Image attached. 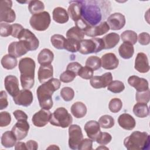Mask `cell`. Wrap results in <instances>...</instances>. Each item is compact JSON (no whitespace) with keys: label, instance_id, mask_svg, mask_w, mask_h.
<instances>
[{"label":"cell","instance_id":"4fadbf2b","mask_svg":"<svg viewBox=\"0 0 150 150\" xmlns=\"http://www.w3.org/2000/svg\"><path fill=\"white\" fill-rule=\"evenodd\" d=\"M51 116L52 113L49 110L42 108L33 115L32 121L35 126L43 127L50 121Z\"/></svg>","mask_w":150,"mask_h":150},{"label":"cell","instance_id":"f1b7e54d","mask_svg":"<svg viewBox=\"0 0 150 150\" xmlns=\"http://www.w3.org/2000/svg\"><path fill=\"white\" fill-rule=\"evenodd\" d=\"M120 56L124 59L131 58L134 53V48L133 45L128 42H124L118 49Z\"/></svg>","mask_w":150,"mask_h":150},{"label":"cell","instance_id":"603a6c76","mask_svg":"<svg viewBox=\"0 0 150 150\" xmlns=\"http://www.w3.org/2000/svg\"><path fill=\"white\" fill-rule=\"evenodd\" d=\"M38 80L41 84L45 83L53 78V68L51 64L41 65L39 69Z\"/></svg>","mask_w":150,"mask_h":150},{"label":"cell","instance_id":"6da1fadb","mask_svg":"<svg viewBox=\"0 0 150 150\" xmlns=\"http://www.w3.org/2000/svg\"><path fill=\"white\" fill-rule=\"evenodd\" d=\"M61 85L60 80L52 78L43 83L36 90V94L40 107L45 110H50L53 107L52 95Z\"/></svg>","mask_w":150,"mask_h":150},{"label":"cell","instance_id":"d6986e66","mask_svg":"<svg viewBox=\"0 0 150 150\" xmlns=\"http://www.w3.org/2000/svg\"><path fill=\"white\" fill-rule=\"evenodd\" d=\"M134 68L141 73H147L149 70L148 59L146 54L142 52H139L137 54L135 60Z\"/></svg>","mask_w":150,"mask_h":150},{"label":"cell","instance_id":"4dcf8cb0","mask_svg":"<svg viewBox=\"0 0 150 150\" xmlns=\"http://www.w3.org/2000/svg\"><path fill=\"white\" fill-rule=\"evenodd\" d=\"M16 138L12 131H7L1 137V144L5 148H12L16 144Z\"/></svg>","mask_w":150,"mask_h":150},{"label":"cell","instance_id":"d4e9b609","mask_svg":"<svg viewBox=\"0 0 150 150\" xmlns=\"http://www.w3.org/2000/svg\"><path fill=\"white\" fill-rule=\"evenodd\" d=\"M79 52L83 54H88L97 53V46L93 38L90 39H83L80 42Z\"/></svg>","mask_w":150,"mask_h":150},{"label":"cell","instance_id":"7a4b0ae2","mask_svg":"<svg viewBox=\"0 0 150 150\" xmlns=\"http://www.w3.org/2000/svg\"><path fill=\"white\" fill-rule=\"evenodd\" d=\"M35 62L30 57L21 59L19 62V70L21 73L20 80L23 89L31 88L35 83Z\"/></svg>","mask_w":150,"mask_h":150},{"label":"cell","instance_id":"8992f818","mask_svg":"<svg viewBox=\"0 0 150 150\" xmlns=\"http://www.w3.org/2000/svg\"><path fill=\"white\" fill-rule=\"evenodd\" d=\"M50 22V16L47 11L32 15L29 20L31 27L38 31L46 30L49 28Z\"/></svg>","mask_w":150,"mask_h":150},{"label":"cell","instance_id":"91938a15","mask_svg":"<svg viewBox=\"0 0 150 150\" xmlns=\"http://www.w3.org/2000/svg\"><path fill=\"white\" fill-rule=\"evenodd\" d=\"M15 149L16 150H26L27 149L26 146V144L23 142H18L15 144Z\"/></svg>","mask_w":150,"mask_h":150},{"label":"cell","instance_id":"f546056e","mask_svg":"<svg viewBox=\"0 0 150 150\" xmlns=\"http://www.w3.org/2000/svg\"><path fill=\"white\" fill-rule=\"evenodd\" d=\"M71 112L74 117L81 118L86 115L87 113V107L82 102L77 101L71 105Z\"/></svg>","mask_w":150,"mask_h":150},{"label":"cell","instance_id":"681fc988","mask_svg":"<svg viewBox=\"0 0 150 150\" xmlns=\"http://www.w3.org/2000/svg\"><path fill=\"white\" fill-rule=\"evenodd\" d=\"M11 116L7 111H2L0 113V127H4L10 124Z\"/></svg>","mask_w":150,"mask_h":150},{"label":"cell","instance_id":"1f68e13d","mask_svg":"<svg viewBox=\"0 0 150 150\" xmlns=\"http://www.w3.org/2000/svg\"><path fill=\"white\" fill-rule=\"evenodd\" d=\"M133 112L139 118H145L149 115V108L147 104L137 103L133 107Z\"/></svg>","mask_w":150,"mask_h":150},{"label":"cell","instance_id":"7bdbcfd3","mask_svg":"<svg viewBox=\"0 0 150 150\" xmlns=\"http://www.w3.org/2000/svg\"><path fill=\"white\" fill-rule=\"evenodd\" d=\"M60 96L64 101H70L74 98V91L71 87H64L60 90Z\"/></svg>","mask_w":150,"mask_h":150},{"label":"cell","instance_id":"8d00e7d4","mask_svg":"<svg viewBox=\"0 0 150 150\" xmlns=\"http://www.w3.org/2000/svg\"><path fill=\"white\" fill-rule=\"evenodd\" d=\"M66 39L62 35L55 34L50 38V42L54 47L57 49H64V45Z\"/></svg>","mask_w":150,"mask_h":150},{"label":"cell","instance_id":"9c48e42d","mask_svg":"<svg viewBox=\"0 0 150 150\" xmlns=\"http://www.w3.org/2000/svg\"><path fill=\"white\" fill-rule=\"evenodd\" d=\"M19 40L23 41L28 46L29 51H33L36 50L39 45V42L36 36L30 30L23 29L18 38Z\"/></svg>","mask_w":150,"mask_h":150},{"label":"cell","instance_id":"60d3db41","mask_svg":"<svg viewBox=\"0 0 150 150\" xmlns=\"http://www.w3.org/2000/svg\"><path fill=\"white\" fill-rule=\"evenodd\" d=\"M125 89L124 83L119 80L112 81L107 87V90L113 93H120Z\"/></svg>","mask_w":150,"mask_h":150},{"label":"cell","instance_id":"9f6ffc18","mask_svg":"<svg viewBox=\"0 0 150 150\" xmlns=\"http://www.w3.org/2000/svg\"><path fill=\"white\" fill-rule=\"evenodd\" d=\"M13 114L15 119L17 120L18 121L22 120H28L27 114L22 110H16L13 112Z\"/></svg>","mask_w":150,"mask_h":150},{"label":"cell","instance_id":"b9f144b4","mask_svg":"<svg viewBox=\"0 0 150 150\" xmlns=\"http://www.w3.org/2000/svg\"><path fill=\"white\" fill-rule=\"evenodd\" d=\"M122 107V101L118 98H112L108 104V108L110 111L113 113L119 112Z\"/></svg>","mask_w":150,"mask_h":150},{"label":"cell","instance_id":"c3c4849f","mask_svg":"<svg viewBox=\"0 0 150 150\" xmlns=\"http://www.w3.org/2000/svg\"><path fill=\"white\" fill-rule=\"evenodd\" d=\"M76 76L77 75L73 72L66 70L65 71H64L60 74V81L65 83H70L75 79Z\"/></svg>","mask_w":150,"mask_h":150},{"label":"cell","instance_id":"30bf717a","mask_svg":"<svg viewBox=\"0 0 150 150\" xmlns=\"http://www.w3.org/2000/svg\"><path fill=\"white\" fill-rule=\"evenodd\" d=\"M33 96L31 91L28 89L20 90L18 93L13 97L15 104L24 107L29 106L33 102Z\"/></svg>","mask_w":150,"mask_h":150},{"label":"cell","instance_id":"6125c7cd","mask_svg":"<svg viewBox=\"0 0 150 150\" xmlns=\"http://www.w3.org/2000/svg\"><path fill=\"white\" fill-rule=\"evenodd\" d=\"M108 149V148L105 147V146H103V145H101V146L97 148V149Z\"/></svg>","mask_w":150,"mask_h":150},{"label":"cell","instance_id":"f35d334b","mask_svg":"<svg viewBox=\"0 0 150 150\" xmlns=\"http://www.w3.org/2000/svg\"><path fill=\"white\" fill-rule=\"evenodd\" d=\"M80 48V42L73 39H66L64 45V49L67 51L76 53Z\"/></svg>","mask_w":150,"mask_h":150},{"label":"cell","instance_id":"ac0fdd59","mask_svg":"<svg viewBox=\"0 0 150 150\" xmlns=\"http://www.w3.org/2000/svg\"><path fill=\"white\" fill-rule=\"evenodd\" d=\"M84 129L87 137L93 141H96L97 138L101 133L100 125L98 122L94 120L87 122L84 125Z\"/></svg>","mask_w":150,"mask_h":150},{"label":"cell","instance_id":"9a60e30c","mask_svg":"<svg viewBox=\"0 0 150 150\" xmlns=\"http://www.w3.org/2000/svg\"><path fill=\"white\" fill-rule=\"evenodd\" d=\"M110 30V27L107 22H102L96 26H88L84 30V34L90 37H96L103 35Z\"/></svg>","mask_w":150,"mask_h":150},{"label":"cell","instance_id":"ee69618b","mask_svg":"<svg viewBox=\"0 0 150 150\" xmlns=\"http://www.w3.org/2000/svg\"><path fill=\"white\" fill-rule=\"evenodd\" d=\"M150 99L149 89L142 92L137 91L135 94V100L138 103H143L147 104Z\"/></svg>","mask_w":150,"mask_h":150},{"label":"cell","instance_id":"7dc6e473","mask_svg":"<svg viewBox=\"0 0 150 150\" xmlns=\"http://www.w3.org/2000/svg\"><path fill=\"white\" fill-rule=\"evenodd\" d=\"M12 27L10 25L5 22H1L0 24V35L2 37H7L12 35Z\"/></svg>","mask_w":150,"mask_h":150},{"label":"cell","instance_id":"7c38bea8","mask_svg":"<svg viewBox=\"0 0 150 150\" xmlns=\"http://www.w3.org/2000/svg\"><path fill=\"white\" fill-rule=\"evenodd\" d=\"M29 124L27 120H18V122L13 126L12 132L15 136L18 141L24 139L28 135L29 130Z\"/></svg>","mask_w":150,"mask_h":150},{"label":"cell","instance_id":"7402d4cb","mask_svg":"<svg viewBox=\"0 0 150 150\" xmlns=\"http://www.w3.org/2000/svg\"><path fill=\"white\" fill-rule=\"evenodd\" d=\"M128 83L131 86L134 87L138 92L144 91L149 89L148 81L144 78H141L137 76L129 77Z\"/></svg>","mask_w":150,"mask_h":150},{"label":"cell","instance_id":"e575fe53","mask_svg":"<svg viewBox=\"0 0 150 150\" xmlns=\"http://www.w3.org/2000/svg\"><path fill=\"white\" fill-rule=\"evenodd\" d=\"M28 9L32 14L35 15L43 12L45 5L42 1L39 0L30 1H29Z\"/></svg>","mask_w":150,"mask_h":150},{"label":"cell","instance_id":"ba28073f","mask_svg":"<svg viewBox=\"0 0 150 150\" xmlns=\"http://www.w3.org/2000/svg\"><path fill=\"white\" fill-rule=\"evenodd\" d=\"M69 146L71 149H77L83 139L80 127L76 124L70 125L69 128Z\"/></svg>","mask_w":150,"mask_h":150},{"label":"cell","instance_id":"db71d44e","mask_svg":"<svg viewBox=\"0 0 150 150\" xmlns=\"http://www.w3.org/2000/svg\"><path fill=\"white\" fill-rule=\"evenodd\" d=\"M8 105L7 94L5 91H1L0 93V110H2L6 108Z\"/></svg>","mask_w":150,"mask_h":150},{"label":"cell","instance_id":"484cf974","mask_svg":"<svg viewBox=\"0 0 150 150\" xmlns=\"http://www.w3.org/2000/svg\"><path fill=\"white\" fill-rule=\"evenodd\" d=\"M53 19L58 23H65L69 19L66 10L62 7H56L53 11Z\"/></svg>","mask_w":150,"mask_h":150},{"label":"cell","instance_id":"ffe728a7","mask_svg":"<svg viewBox=\"0 0 150 150\" xmlns=\"http://www.w3.org/2000/svg\"><path fill=\"white\" fill-rule=\"evenodd\" d=\"M101 67L105 70L116 69L119 64V60L115 54L112 53H105L101 58Z\"/></svg>","mask_w":150,"mask_h":150},{"label":"cell","instance_id":"f6af8a7d","mask_svg":"<svg viewBox=\"0 0 150 150\" xmlns=\"http://www.w3.org/2000/svg\"><path fill=\"white\" fill-rule=\"evenodd\" d=\"M77 75L85 80L91 79L93 76V70L87 66L81 67Z\"/></svg>","mask_w":150,"mask_h":150},{"label":"cell","instance_id":"11a10c76","mask_svg":"<svg viewBox=\"0 0 150 150\" xmlns=\"http://www.w3.org/2000/svg\"><path fill=\"white\" fill-rule=\"evenodd\" d=\"M12 32L11 36L13 38H18L19 35L21 32V31L24 29V28L20 24L18 23H13L12 25Z\"/></svg>","mask_w":150,"mask_h":150},{"label":"cell","instance_id":"836d02e7","mask_svg":"<svg viewBox=\"0 0 150 150\" xmlns=\"http://www.w3.org/2000/svg\"><path fill=\"white\" fill-rule=\"evenodd\" d=\"M84 31L75 26L70 28L66 32V37L67 39H73L80 42L84 36Z\"/></svg>","mask_w":150,"mask_h":150},{"label":"cell","instance_id":"cb8c5ba5","mask_svg":"<svg viewBox=\"0 0 150 150\" xmlns=\"http://www.w3.org/2000/svg\"><path fill=\"white\" fill-rule=\"evenodd\" d=\"M119 125L126 130H132L136 125V121L134 117L127 113L121 114L118 118Z\"/></svg>","mask_w":150,"mask_h":150},{"label":"cell","instance_id":"2e32d148","mask_svg":"<svg viewBox=\"0 0 150 150\" xmlns=\"http://www.w3.org/2000/svg\"><path fill=\"white\" fill-rule=\"evenodd\" d=\"M107 23L112 30H120L125 24V18L121 13L116 12L110 15L107 18Z\"/></svg>","mask_w":150,"mask_h":150},{"label":"cell","instance_id":"3957f363","mask_svg":"<svg viewBox=\"0 0 150 150\" xmlns=\"http://www.w3.org/2000/svg\"><path fill=\"white\" fill-rule=\"evenodd\" d=\"M81 19L90 26H96L102 19V12L96 1H81Z\"/></svg>","mask_w":150,"mask_h":150},{"label":"cell","instance_id":"d6a6232c","mask_svg":"<svg viewBox=\"0 0 150 150\" xmlns=\"http://www.w3.org/2000/svg\"><path fill=\"white\" fill-rule=\"evenodd\" d=\"M2 67L7 70H12L17 66L18 61L16 57L9 54L4 55L1 59V61Z\"/></svg>","mask_w":150,"mask_h":150},{"label":"cell","instance_id":"4316f807","mask_svg":"<svg viewBox=\"0 0 150 150\" xmlns=\"http://www.w3.org/2000/svg\"><path fill=\"white\" fill-rule=\"evenodd\" d=\"M102 39L104 44V49H110L114 47L118 43L120 36L117 33L111 32L104 36Z\"/></svg>","mask_w":150,"mask_h":150},{"label":"cell","instance_id":"5b68a950","mask_svg":"<svg viewBox=\"0 0 150 150\" xmlns=\"http://www.w3.org/2000/svg\"><path fill=\"white\" fill-rule=\"evenodd\" d=\"M73 122V118L64 107H59L52 114L49 122L50 124L63 128L69 127Z\"/></svg>","mask_w":150,"mask_h":150},{"label":"cell","instance_id":"8fae6325","mask_svg":"<svg viewBox=\"0 0 150 150\" xmlns=\"http://www.w3.org/2000/svg\"><path fill=\"white\" fill-rule=\"evenodd\" d=\"M112 81V75L110 72H107L101 76H93L90 79V83L94 88H105Z\"/></svg>","mask_w":150,"mask_h":150},{"label":"cell","instance_id":"680465c9","mask_svg":"<svg viewBox=\"0 0 150 150\" xmlns=\"http://www.w3.org/2000/svg\"><path fill=\"white\" fill-rule=\"evenodd\" d=\"M25 144L26 148L28 150H36L38 148V143L34 140H29Z\"/></svg>","mask_w":150,"mask_h":150},{"label":"cell","instance_id":"bcb514c9","mask_svg":"<svg viewBox=\"0 0 150 150\" xmlns=\"http://www.w3.org/2000/svg\"><path fill=\"white\" fill-rule=\"evenodd\" d=\"M112 139L111 135L108 132H101L99 134L98 137L97 138L96 141L101 145H105L110 143Z\"/></svg>","mask_w":150,"mask_h":150},{"label":"cell","instance_id":"94428289","mask_svg":"<svg viewBox=\"0 0 150 150\" xmlns=\"http://www.w3.org/2000/svg\"><path fill=\"white\" fill-rule=\"evenodd\" d=\"M50 148H52V149H53V148H54V149H56V148L59 149V148L57 147V146H56L55 145H51V146H50L49 147L47 148V149H50Z\"/></svg>","mask_w":150,"mask_h":150},{"label":"cell","instance_id":"ab89813d","mask_svg":"<svg viewBox=\"0 0 150 150\" xmlns=\"http://www.w3.org/2000/svg\"><path fill=\"white\" fill-rule=\"evenodd\" d=\"M98 123L101 127L105 129L111 128L114 125V119L109 115H102L98 120Z\"/></svg>","mask_w":150,"mask_h":150},{"label":"cell","instance_id":"6f0895ef","mask_svg":"<svg viewBox=\"0 0 150 150\" xmlns=\"http://www.w3.org/2000/svg\"><path fill=\"white\" fill-rule=\"evenodd\" d=\"M93 40L96 43L97 46V53L100 52L102 50L104 49V44L103 39L98 38H92Z\"/></svg>","mask_w":150,"mask_h":150},{"label":"cell","instance_id":"816d5d0a","mask_svg":"<svg viewBox=\"0 0 150 150\" xmlns=\"http://www.w3.org/2000/svg\"><path fill=\"white\" fill-rule=\"evenodd\" d=\"M137 39L141 45H148L150 42V35L146 32H142L139 34Z\"/></svg>","mask_w":150,"mask_h":150},{"label":"cell","instance_id":"44dd1931","mask_svg":"<svg viewBox=\"0 0 150 150\" xmlns=\"http://www.w3.org/2000/svg\"><path fill=\"white\" fill-rule=\"evenodd\" d=\"M81 1H73L70 2L67 13L70 18L75 22L81 18Z\"/></svg>","mask_w":150,"mask_h":150},{"label":"cell","instance_id":"f907efd6","mask_svg":"<svg viewBox=\"0 0 150 150\" xmlns=\"http://www.w3.org/2000/svg\"><path fill=\"white\" fill-rule=\"evenodd\" d=\"M93 141L90 138L83 139L80 144L78 149L80 150H92Z\"/></svg>","mask_w":150,"mask_h":150},{"label":"cell","instance_id":"277c9868","mask_svg":"<svg viewBox=\"0 0 150 150\" xmlns=\"http://www.w3.org/2000/svg\"><path fill=\"white\" fill-rule=\"evenodd\" d=\"M124 145L128 150H148L150 139L147 132L136 131L124 140Z\"/></svg>","mask_w":150,"mask_h":150},{"label":"cell","instance_id":"74e56055","mask_svg":"<svg viewBox=\"0 0 150 150\" xmlns=\"http://www.w3.org/2000/svg\"><path fill=\"white\" fill-rule=\"evenodd\" d=\"M86 66L91 69L93 71L97 70L101 67V59L96 56H90L86 60Z\"/></svg>","mask_w":150,"mask_h":150},{"label":"cell","instance_id":"f5cc1de1","mask_svg":"<svg viewBox=\"0 0 150 150\" xmlns=\"http://www.w3.org/2000/svg\"><path fill=\"white\" fill-rule=\"evenodd\" d=\"M82 67L81 64H80L78 62H71L66 67V70H69L70 71L73 72L74 73H75L76 75H77L79 71L80 70V69H81V67Z\"/></svg>","mask_w":150,"mask_h":150},{"label":"cell","instance_id":"5bb4252c","mask_svg":"<svg viewBox=\"0 0 150 150\" xmlns=\"http://www.w3.org/2000/svg\"><path fill=\"white\" fill-rule=\"evenodd\" d=\"M8 51L9 54L17 58L25 54L29 49L27 45L23 41L19 40L11 43L8 46Z\"/></svg>","mask_w":150,"mask_h":150},{"label":"cell","instance_id":"83f0119b","mask_svg":"<svg viewBox=\"0 0 150 150\" xmlns=\"http://www.w3.org/2000/svg\"><path fill=\"white\" fill-rule=\"evenodd\" d=\"M53 59L54 54L49 49H42L38 56V61L40 65L50 64Z\"/></svg>","mask_w":150,"mask_h":150},{"label":"cell","instance_id":"d590c367","mask_svg":"<svg viewBox=\"0 0 150 150\" xmlns=\"http://www.w3.org/2000/svg\"><path fill=\"white\" fill-rule=\"evenodd\" d=\"M121 38L124 42H128L134 45L137 42V34L133 30H127L121 33Z\"/></svg>","mask_w":150,"mask_h":150},{"label":"cell","instance_id":"52a82bcc","mask_svg":"<svg viewBox=\"0 0 150 150\" xmlns=\"http://www.w3.org/2000/svg\"><path fill=\"white\" fill-rule=\"evenodd\" d=\"M12 2L10 0H3L0 2V22L12 23L16 19L15 11L11 8Z\"/></svg>","mask_w":150,"mask_h":150},{"label":"cell","instance_id":"e0dca14e","mask_svg":"<svg viewBox=\"0 0 150 150\" xmlns=\"http://www.w3.org/2000/svg\"><path fill=\"white\" fill-rule=\"evenodd\" d=\"M4 86L6 90L12 97L15 96L19 90L18 78L13 75H8L4 80Z\"/></svg>","mask_w":150,"mask_h":150}]
</instances>
